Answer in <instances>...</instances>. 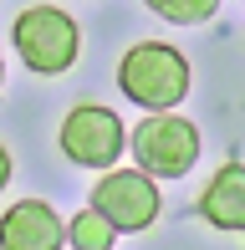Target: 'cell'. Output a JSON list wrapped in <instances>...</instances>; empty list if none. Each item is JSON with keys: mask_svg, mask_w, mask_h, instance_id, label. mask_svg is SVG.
Wrapping results in <instances>:
<instances>
[{"mask_svg": "<svg viewBox=\"0 0 245 250\" xmlns=\"http://www.w3.org/2000/svg\"><path fill=\"white\" fill-rule=\"evenodd\" d=\"M118 87L128 102L148 107V118L153 112H174L189 92V62L163 41H138L118 62Z\"/></svg>", "mask_w": 245, "mask_h": 250, "instance_id": "obj_1", "label": "cell"}, {"mask_svg": "<svg viewBox=\"0 0 245 250\" xmlns=\"http://www.w3.org/2000/svg\"><path fill=\"white\" fill-rule=\"evenodd\" d=\"M10 41H16L20 62L41 77H57L77 62V46H82V31L66 16L61 5H26L10 26Z\"/></svg>", "mask_w": 245, "mask_h": 250, "instance_id": "obj_2", "label": "cell"}, {"mask_svg": "<svg viewBox=\"0 0 245 250\" xmlns=\"http://www.w3.org/2000/svg\"><path fill=\"white\" fill-rule=\"evenodd\" d=\"M128 148L138 158L143 179H179L199 158V128L179 112H153L128 133Z\"/></svg>", "mask_w": 245, "mask_h": 250, "instance_id": "obj_3", "label": "cell"}, {"mask_svg": "<svg viewBox=\"0 0 245 250\" xmlns=\"http://www.w3.org/2000/svg\"><path fill=\"white\" fill-rule=\"evenodd\" d=\"M159 204L163 199H159V184H153V179H143L138 168H107L92 184V204H87V209L113 235H122V230L138 235V230H148V225L159 220Z\"/></svg>", "mask_w": 245, "mask_h": 250, "instance_id": "obj_4", "label": "cell"}, {"mask_svg": "<svg viewBox=\"0 0 245 250\" xmlns=\"http://www.w3.org/2000/svg\"><path fill=\"white\" fill-rule=\"evenodd\" d=\"M61 153L82 168H113L128 133H122V118L113 107H97V102H82L61 118Z\"/></svg>", "mask_w": 245, "mask_h": 250, "instance_id": "obj_5", "label": "cell"}, {"mask_svg": "<svg viewBox=\"0 0 245 250\" xmlns=\"http://www.w3.org/2000/svg\"><path fill=\"white\" fill-rule=\"evenodd\" d=\"M66 225L46 199H16L0 214V250H61Z\"/></svg>", "mask_w": 245, "mask_h": 250, "instance_id": "obj_6", "label": "cell"}, {"mask_svg": "<svg viewBox=\"0 0 245 250\" xmlns=\"http://www.w3.org/2000/svg\"><path fill=\"white\" fill-rule=\"evenodd\" d=\"M199 214L215 230H240L245 225V174H240V164H225L209 179V189L199 194Z\"/></svg>", "mask_w": 245, "mask_h": 250, "instance_id": "obj_7", "label": "cell"}, {"mask_svg": "<svg viewBox=\"0 0 245 250\" xmlns=\"http://www.w3.org/2000/svg\"><path fill=\"white\" fill-rule=\"evenodd\" d=\"M66 240H72L77 250H113L118 235L107 230V225L97 220L92 209H82V214H72V225H66Z\"/></svg>", "mask_w": 245, "mask_h": 250, "instance_id": "obj_8", "label": "cell"}, {"mask_svg": "<svg viewBox=\"0 0 245 250\" xmlns=\"http://www.w3.org/2000/svg\"><path fill=\"white\" fill-rule=\"evenodd\" d=\"M153 16L189 26V21H204V16H215V0H153Z\"/></svg>", "mask_w": 245, "mask_h": 250, "instance_id": "obj_9", "label": "cell"}, {"mask_svg": "<svg viewBox=\"0 0 245 250\" xmlns=\"http://www.w3.org/2000/svg\"><path fill=\"white\" fill-rule=\"evenodd\" d=\"M10 184V153H5V143H0V189Z\"/></svg>", "mask_w": 245, "mask_h": 250, "instance_id": "obj_10", "label": "cell"}, {"mask_svg": "<svg viewBox=\"0 0 245 250\" xmlns=\"http://www.w3.org/2000/svg\"><path fill=\"white\" fill-rule=\"evenodd\" d=\"M0 82H5V56H0Z\"/></svg>", "mask_w": 245, "mask_h": 250, "instance_id": "obj_11", "label": "cell"}]
</instances>
